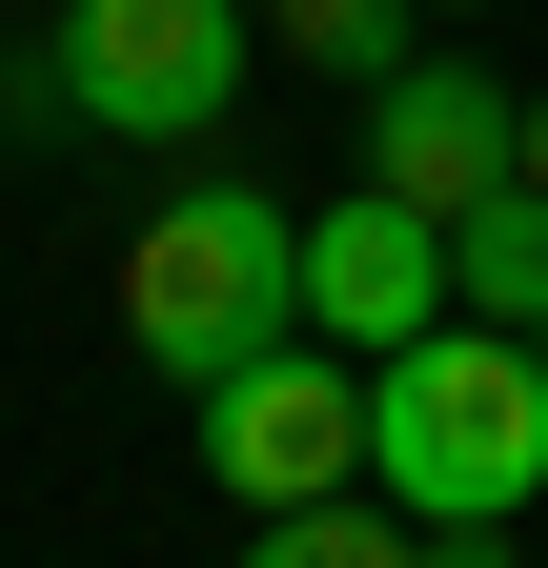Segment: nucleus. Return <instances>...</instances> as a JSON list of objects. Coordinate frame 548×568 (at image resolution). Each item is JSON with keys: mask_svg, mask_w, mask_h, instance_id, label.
Returning <instances> with one entry per match:
<instances>
[{"mask_svg": "<svg viewBox=\"0 0 548 568\" xmlns=\"http://www.w3.org/2000/svg\"><path fill=\"white\" fill-rule=\"evenodd\" d=\"M366 487L406 528H528L548 508V345L528 325H427L366 366Z\"/></svg>", "mask_w": 548, "mask_h": 568, "instance_id": "1", "label": "nucleus"}, {"mask_svg": "<svg viewBox=\"0 0 548 568\" xmlns=\"http://www.w3.org/2000/svg\"><path fill=\"white\" fill-rule=\"evenodd\" d=\"M122 345H143L183 406L224 386V366H264V345H305V203L183 163L143 224H122Z\"/></svg>", "mask_w": 548, "mask_h": 568, "instance_id": "2", "label": "nucleus"}, {"mask_svg": "<svg viewBox=\"0 0 548 568\" xmlns=\"http://www.w3.org/2000/svg\"><path fill=\"white\" fill-rule=\"evenodd\" d=\"M61 122L82 142H224L244 122V61H264V0H61Z\"/></svg>", "mask_w": 548, "mask_h": 568, "instance_id": "3", "label": "nucleus"}, {"mask_svg": "<svg viewBox=\"0 0 548 568\" xmlns=\"http://www.w3.org/2000/svg\"><path fill=\"white\" fill-rule=\"evenodd\" d=\"M203 487H224L244 528L366 487V366H346V345H264V366H224V386H203Z\"/></svg>", "mask_w": 548, "mask_h": 568, "instance_id": "4", "label": "nucleus"}, {"mask_svg": "<svg viewBox=\"0 0 548 568\" xmlns=\"http://www.w3.org/2000/svg\"><path fill=\"white\" fill-rule=\"evenodd\" d=\"M427 325H447V224L346 163V203H305V345L386 366V345H427Z\"/></svg>", "mask_w": 548, "mask_h": 568, "instance_id": "5", "label": "nucleus"}, {"mask_svg": "<svg viewBox=\"0 0 548 568\" xmlns=\"http://www.w3.org/2000/svg\"><path fill=\"white\" fill-rule=\"evenodd\" d=\"M508 163H528V102L508 82H467V61H386L366 82V183H406L427 224H467Z\"/></svg>", "mask_w": 548, "mask_h": 568, "instance_id": "6", "label": "nucleus"}, {"mask_svg": "<svg viewBox=\"0 0 548 568\" xmlns=\"http://www.w3.org/2000/svg\"><path fill=\"white\" fill-rule=\"evenodd\" d=\"M447 305H467V325H528V345H548V183H528V163H508V183H488V203L447 224Z\"/></svg>", "mask_w": 548, "mask_h": 568, "instance_id": "7", "label": "nucleus"}, {"mask_svg": "<svg viewBox=\"0 0 548 568\" xmlns=\"http://www.w3.org/2000/svg\"><path fill=\"white\" fill-rule=\"evenodd\" d=\"M244 568H427V528H406L386 487H325V508H264Z\"/></svg>", "mask_w": 548, "mask_h": 568, "instance_id": "8", "label": "nucleus"}, {"mask_svg": "<svg viewBox=\"0 0 548 568\" xmlns=\"http://www.w3.org/2000/svg\"><path fill=\"white\" fill-rule=\"evenodd\" d=\"M264 41H285V61H325V82H386V61H427V0H264Z\"/></svg>", "mask_w": 548, "mask_h": 568, "instance_id": "9", "label": "nucleus"}, {"mask_svg": "<svg viewBox=\"0 0 548 568\" xmlns=\"http://www.w3.org/2000/svg\"><path fill=\"white\" fill-rule=\"evenodd\" d=\"M427 568H508V528H427Z\"/></svg>", "mask_w": 548, "mask_h": 568, "instance_id": "10", "label": "nucleus"}, {"mask_svg": "<svg viewBox=\"0 0 548 568\" xmlns=\"http://www.w3.org/2000/svg\"><path fill=\"white\" fill-rule=\"evenodd\" d=\"M528 183H548V82H528Z\"/></svg>", "mask_w": 548, "mask_h": 568, "instance_id": "11", "label": "nucleus"}, {"mask_svg": "<svg viewBox=\"0 0 548 568\" xmlns=\"http://www.w3.org/2000/svg\"><path fill=\"white\" fill-rule=\"evenodd\" d=\"M427 21H467V0H427Z\"/></svg>", "mask_w": 548, "mask_h": 568, "instance_id": "12", "label": "nucleus"}]
</instances>
